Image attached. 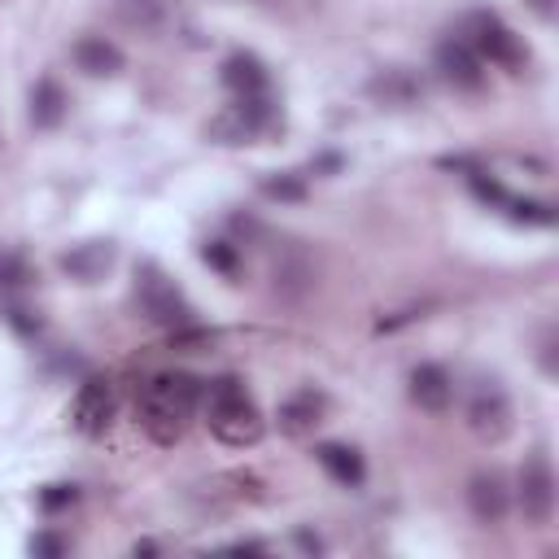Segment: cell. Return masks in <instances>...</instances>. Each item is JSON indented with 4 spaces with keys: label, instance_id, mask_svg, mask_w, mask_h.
Returning a JSON list of instances; mask_svg holds the SVG:
<instances>
[{
    "label": "cell",
    "instance_id": "cell-24",
    "mask_svg": "<svg viewBox=\"0 0 559 559\" xmlns=\"http://www.w3.org/2000/svg\"><path fill=\"white\" fill-rule=\"evenodd\" d=\"M262 188H266V197H288V201L301 197V183H293V179H266Z\"/></svg>",
    "mask_w": 559,
    "mask_h": 559
},
{
    "label": "cell",
    "instance_id": "cell-12",
    "mask_svg": "<svg viewBox=\"0 0 559 559\" xmlns=\"http://www.w3.org/2000/svg\"><path fill=\"white\" fill-rule=\"evenodd\" d=\"M74 66H79L83 74L105 79V74H118V70H122V52H118V44H109L105 35H83V39L74 44Z\"/></svg>",
    "mask_w": 559,
    "mask_h": 559
},
{
    "label": "cell",
    "instance_id": "cell-14",
    "mask_svg": "<svg viewBox=\"0 0 559 559\" xmlns=\"http://www.w3.org/2000/svg\"><path fill=\"white\" fill-rule=\"evenodd\" d=\"M319 419H323V397H319L314 389H301V393H293V397L280 406V428H284L288 437L314 432Z\"/></svg>",
    "mask_w": 559,
    "mask_h": 559
},
{
    "label": "cell",
    "instance_id": "cell-25",
    "mask_svg": "<svg viewBox=\"0 0 559 559\" xmlns=\"http://www.w3.org/2000/svg\"><path fill=\"white\" fill-rule=\"evenodd\" d=\"M31 550H35V555H66V542L52 537V533H39V537L31 542Z\"/></svg>",
    "mask_w": 559,
    "mask_h": 559
},
{
    "label": "cell",
    "instance_id": "cell-10",
    "mask_svg": "<svg viewBox=\"0 0 559 559\" xmlns=\"http://www.w3.org/2000/svg\"><path fill=\"white\" fill-rule=\"evenodd\" d=\"M467 507H472V515H476L480 524H498V520L507 515V507H511L502 476H498V472H476V476L467 480Z\"/></svg>",
    "mask_w": 559,
    "mask_h": 559
},
{
    "label": "cell",
    "instance_id": "cell-18",
    "mask_svg": "<svg viewBox=\"0 0 559 559\" xmlns=\"http://www.w3.org/2000/svg\"><path fill=\"white\" fill-rule=\"evenodd\" d=\"M371 92L384 96L389 105H411V100L419 96V83H415L406 70H384V74L371 83Z\"/></svg>",
    "mask_w": 559,
    "mask_h": 559
},
{
    "label": "cell",
    "instance_id": "cell-9",
    "mask_svg": "<svg viewBox=\"0 0 559 559\" xmlns=\"http://www.w3.org/2000/svg\"><path fill=\"white\" fill-rule=\"evenodd\" d=\"M109 419H114V389H109V380L87 376L74 393V428L83 437H100L109 428Z\"/></svg>",
    "mask_w": 559,
    "mask_h": 559
},
{
    "label": "cell",
    "instance_id": "cell-11",
    "mask_svg": "<svg viewBox=\"0 0 559 559\" xmlns=\"http://www.w3.org/2000/svg\"><path fill=\"white\" fill-rule=\"evenodd\" d=\"M411 397H415L419 411L441 415V411L450 406V397H454V384H450L445 367H437V362H419V367L411 371Z\"/></svg>",
    "mask_w": 559,
    "mask_h": 559
},
{
    "label": "cell",
    "instance_id": "cell-4",
    "mask_svg": "<svg viewBox=\"0 0 559 559\" xmlns=\"http://www.w3.org/2000/svg\"><path fill=\"white\" fill-rule=\"evenodd\" d=\"M275 127V105L271 96H236V105H227L223 114L210 118V135L218 144H249L258 135H266Z\"/></svg>",
    "mask_w": 559,
    "mask_h": 559
},
{
    "label": "cell",
    "instance_id": "cell-6",
    "mask_svg": "<svg viewBox=\"0 0 559 559\" xmlns=\"http://www.w3.org/2000/svg\"><path fill=\"white\" fill-rule=\"evenodd\" d=\"M520 511L537 528L550 524V515H555V472H550L546 450H533L520 467Z\"/></svg>",
    "mask_w": 559,
    "mask_h": 559
},
{
    "label": "cell",
    "instance_id": "cell-15",
    "mask_svg": "<svg viewBox=\"0 0 559 559\" xmlns=\"http://www.w3.org/2000/svg\"><path fill=\"white\" fill-rule=\"evenodd\" d=\"M314 459H319V467L336 480V485H362V476H367V467H362V454L354 450V445H341V441H323L319 450H314Z\"/></svg>",
    "mask_w": 559,
    "mask_h": 559
},
{
    "label": "cell",
    "instance_id": "cell-5",
    "mask_svg": "<svg viewBox=\"0 0 559 559\" xmlns=\"http://www.w3.org/2000/svg\"><path fill=\"white\" fill-rule=\"evenodd\" d=\"M135 297H140V310L157 323V328H183V323H192V306H188V297L157 271V266H140V275H135Z\"/></svg>",
    "mask_w": 559,
    "mask_h": 559
},
{
    "label": "cell",
    "instance_id": "cell-22",
    "mask_svg": "<svg viewBox=\"0 0 559 559\" xmlns=\"http://www.w3.org/2000/svg\"><path fill=\"white\" fill-rule=\"evenodd\" d=\"M201 258H205L214 271H223V275H236V245H227V240H210V245L201 249Z\"/></svg>",
    "mask_w": 559,
    "mask_h": 559
},
{
    "label": "cell",
    "instance_id": "cell-1",
    "mask_svg": "<svg viewBox=\"0 0 559 559\" xmlns=\"http://www.w3.org/2000/svg\"><path fill=\"white\" fill-rule=\"evenodd\" d=\"M197 406H201V380L188 371H162L140 393V424L153 441L175 445Z\"/></svg>",
    "mask_w": 559,
    "mask_h": 559
},
{
    "label": "cell",
    "instance_id": "cell-17",
    "mask_svg": "<svg viewBox=\"0 0 559 559\" xmlns=\"http://www.w3.org/2000/svg\"><path fill=\"white\" fill-rule=\"evenodd\" d=\"M66 118V92L52 79H39L31 92V122L35 127H57Z\"/></svg>",
    "mask_w": 559,
    "mask_h": 559
},
{
    "label": "cell",
    "instance_id": "cell-26",
    "mask_svg": "<svg viewBox=\"0 0 559 559\" xmlns=\"http://www.w3.org/2000/svg\"><path fill=\"white\" fill-rule=\"evenodd\" d=\"M528 4H533V9H537V13H542V17H550V9H555V4H550V0H528Z\"/></svg>",
    "mask_w": 559,
    "mask_h": 559
},
{
    "label": "cell",
    "instance_id": "cell-13",
    "mask_svg": "<svg viewBox=\"0 0 559 559\" xmlns=\"http://www.w3.org/2000/svg\"><path fill=\"white\" fill-rule=\"evenodd\" d=\"M61 266H66L79 284H96V280L114 266V245H105V240H87V245L70 249V253L61 258Z\"/></svg>",
    "mask_w": 559,
    "mask_h": 559
},
{
    "label": "cell",
    "instance_id": "cell-23",
    "mask_svg": "<svg viewBox=\"0 0 559 559\" xmlns=\"http://www.w3.org/2000/svg\"><path fill=\"white\" fill-rule=\"evenodd\" d=\"M79 493H74V485H48L44 493H39V502L48 507V511H57V507H66V502H74Z\"/></svg>",
    "mask_w": 559,
    "mask_h": 559
},
{
    "label": "cell",
    "instance_id": "cell-8",
    "mask_svg": "<svg viewBox=\"0 0 559 559\" xmlns=\"http://www.w3.org/2000/svg\"><path fill=\"white\" fill-rule=\"evenodd\" d=\"M437 70L445 83L463 87V92H480L485 87V61L476 57V48L467 39H441L437 44Z\"/></svg>",
    "mask_w": 559,
    "mask_h": 559
},
{
    "label": "cell",
    "instance_id": "cell-16",
    "mask_svg": "<svg viewBox=\"0 0 559 559\" xmlns=\"http://www.w3.org/2000/svg\"><path fill=\"white\" fill-rule=\"evenodd\" d=\"M223 83L236 92V96H262L266 92V70L253 52H231L223 61Z\"/></svg>",
    "mask_w": 559,
    "mask_h": 559
},
{
    "label": "cell",
    "instance_id": "cell-3",
    "mask_svg": "<svg viewBox=\"0 0 559 559\" xmlns=\"http://www.w3.org/2000/svg\"><path fill=\"white\" fill-rule=\"evenodd\" d=\"M467 44L476 48V57L480 61H493V66H502V70H524L528 66V48L520 44V35L498 17V13H472L467 17Z\"/></svg>",
    "mask_w": 559,
    "mask_h": 559
},
{
    "label": "cell",
    "instance_id": "cell-19",
    "mask_svg": "<svg viewBox=\"0 0 559 559\" xmlns=\"http://www.w3.org/2000/svg\"><path fill=\"white\" fill-rule=\"evenodd\" d=\"M127 4H131L135 22H144V26H166L179 13V0H127Z\"/></svg>",
    "mask_w": 559,
    "mask_h": 559
},
{
    "label": "cell",
    "instance_id": "cell-7",
    "mask_svg": "<svg viewBox=\"0 0 559 559\" xmlns=\"http://www.w3.org/2000/svg\"><path fill=\"white\" fill-rule=\"evenodd\" d=\"M515 415H511V397L493 384V380H480L467 397V428L480 437V441H502L511 432Z\"/></svg>",
    "mask_w": 559,
    "mask_h": 559
},
{
    "label": "cell",
    "instance_id": "cell-21",
    "mask_svg": "<svg viewBox=\"0 0 559 559\" xmlns=\"http://www.w3.org/2000/svg\"><path fill=\"white\" fill-rule=\"evenodd\" d=\"M26 284V258L17 249H0V288Z\"/></svg>",
    "mask_w": 559,
    "mask_h": 559
},
{
    "label": "cell",
    "instance_id": "cell-20",
    "mask_svg": "<svg viewBox=\"0 0 559 559\" xmlns=\"http://www.w3.org/2000/svg\"><path fill=\"white\" fill-rule=\"evenodd\" d=\"M507 210L520 223H537V227H550L555 223V205H546V201H515V197H507Z\"/></svg>",
    "mask_w": 559,
    "mask_h": 559
},
{
    "label": "cell",
    "instance_id": "cell-2",
    "mask_svg": "<svg viewBox=\"0 0 559 559\" xmlns=\"http://www.w3.org/2000/svg\"><path fill=\"white\" fill-rule=\"evenodd\" d=\"M201 402H205V415H210V428L223 445H253L262 437V419H258V406L249 402L245 384L236 376H218L201 389Z\"/></svg>",
    "mask_w": 559,
    "mask_h": 559
}]
</instances>
